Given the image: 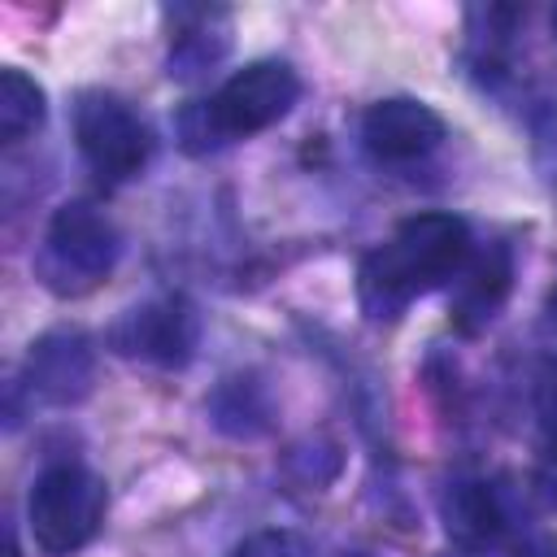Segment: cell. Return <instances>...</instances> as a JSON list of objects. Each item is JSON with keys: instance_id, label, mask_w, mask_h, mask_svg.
<instances>
[{"instance_id": "8", "label": "cell", "mask_w": 557, "mask_h": 557, "mask_svg": "<svg viewBox=\"0 0 557 557\" xmlns=\"http://www.w3.org/2000/svg\"><path fill=\"white\" fill-rule=\"evenodd\" d=\"M444 135H448L444 117L426 100H413V96H387L361 113V144L383 165L418 161V157L435 152L444 144Z\"/></svg>"}, {"instance_id": "18", "label": "cell", "mask_w": 557, "mask_h": 557, "mask_svg": "<svg viewBox=\"0 0 557 557\" xmlns=\"http://www.w3.org/2000/svg\"><path fill=\"white\" fill-rule=\"evenodd\" d=\"M444 557H461V553H444Z\"/></svg>"}, {"instance_id": "10", "label": "cell", "mask_w": 557, "mask_h": 557, "mask_svg": "<svg viewBox=\"0 0 557 557\" xmlns=\"http://www.w3.org/2000/svg\"><path fill=\"white\" fill-rule=\"evenodd\" d=\"M440 518H444V531L453 535V544L461 553H479V548L500 544V535L509 527L500 492L487 479H479V474H457V479L444 483Z\"/></svg>"}, {"instance_id": "7", "label": "cell", "mask_w": 557, "mask_h": 557, "mask_svg": "<svg viewBox=\"0 0 557 557\" xmlns=\"http://www.w3.org/2000/svg\"><path fill=\"white\" fill-rule=\"evenodd\" d=\"M96 383V348L83 331L57 326L44 331L22 361V392L39 405H78Z\"/></svg>"}, {"instance_id": "14", "label": "cell", "mask_w": 557, "mask_h": 557, "mask_svg": "<svg viewBox=\"0 0 557 557\" xmlns=\"http://www.w3.org/2000/svg\"><path fill=\"white\" fill-rule=\"evenodd\" d=\"M339 466H344L339 448H335L331 440H322V435L292 444L287 457H283V474H287L292 483H300V487H326V483H335Z\"/></svg>"}, {"instance_id": "13", "label": "cell", "mask_w": 557, "mask_h": 557, "mask_svg": "<svg viewBox=\"0 0 557 557\" xmlns=\"http://www.w3.org/2000/svg\"><path fill=\"white\" fill-rule=\"evenodd\" d=\"M44 113H48L44 87L17 65L0 70V135H4V144H17L30 131H39Z\"/></svg>"}, {"instance_id": "4", "label": "cell", "mask_w": 557, "mask_h": 557, "mask_svg": "<svg viewBox=\"0 0 557 557\" xmlns=\"http://www.w3.org/2000/svg\"><path fill=\"white\" fill-rule=\"evenodd\" d=\"M104 505H109V492L96 470H87L83 461H52L48 470H39L26 500L35 548L44 557L78 553L83 544L96 540L104 522Z\"/></svg>"}, {"instance_id": "3", "label": "cell", "mask_w": 557, "mask_h": 557, "mask_svg": "<svg viewBox=\"0 0 557 557\" xmlns=\"http://www.w3.org/2000/svg\"><path fill=\"white\" fill-rule=\"evenodd\" d=\"M117 252H122V239H117L113 218L96 209L91 200H70L52 213L44 231L35 274L57 296H83L100 278H109Z\"/></svg>"}, {"instance_id": "6", "label": "cell", "mask_w": 557, "mask_h": 557, "mask_svg": "<svg viewBox=\"0 0 557 557\" xmlns=\"http://www.w3.org/2000/svg\"><path fill=\"white\" fill-rule=\"evenodd\" d=\"M196 344H200V313L187 296H152L126 309L109 326V348L117 357L157 370H183L196 357Z\"/></svg>"}, {"instance_id": "1", "label": "cell", "mask_w": 557, "mask_h": 557, "mask_svg": "<svg viewBox=\"0 0 557 557\" xmlns=\"http://www.w3.org/2000/svg\"><path fill=\"white\" fill-rule=\"evenodd\" d=\"M474 239L466 218L457 213H413L405 218L379 248L361 257L357 300L370 322L400 318L418 296L461 274Z\"/></svg>"}, {"instance_id": "16", "label": "cell", "mask_w": 557, "mask_h": 557, "mask_svg": "<svg viewBox=\"0 0 557 557\" xmlns=\"http://www.w3.org/2000/svg\"><path fill=\"white\" fill-rule=\"evenodd\" d=\"M513 557H557V540H548V535H527V540H518V548H513Z\"/></svg>"}, {"instance_id": "5", "label": "cell", "mask_w": 557, "mask_h": 557, "mask_svg": "<svg viewBox=\"0 0 557 557\" xmlns=\"http://www.w3.org/2000/svg\"><path fill=\"white\" fill-rule=\"evenodd\" d=\"M74 139L91 174L104 183L135 178L152 157V126L131 100L113 91H83L74 100Z\"/></svg>"}, {"instance_id": "17", "label": "cell", "mask_w": 557, "mask_h": 557, "mask_svg": "<svg viewBox=\"0 0 557 557\" xmlns=\"http://www.w3.org/2000/svg\"><path fill=\"white\" fill-rule=\"evenodd\" d=\"M553 35H557V9H553Z\"/></svg>"}, {"instance_id": "2", "label": "cell", "mask_w": 557, "mask_h": 557, "mask_svg": "<svg viewBox=\"0 0 557 557\" xmlns=\"http://www.w3.org/2000/svg\"><path fill=\"white\" fill-rule=\"evenodd\" d=\"M300 100V74L287 61H252L235 70L205 104L183 113V144L205 152L226 139H248L270 131Z\"/></svg>"}, {"instance_id": "15", "label": "cell", "mask_w": 557, "mask_h": 557, "mask_svg": "<svg viewBox=\"0 0 557 557\" xmlns=\"http://www.w3.org/2000/svg\"><path fill=\"white\" fill-rule=\"evenodd\" d=\"M231 557H313L309 540L296 535V531H283V527H265V531H252L235 544Z\"/></svg>"}, {"instance_id": "11", "label": "cell", "mask_w": 557, "mask_h": 557, "mask_svg": "<svg viewBox=\"0 0 557 557\" xmlns=\"http://www.w3.org/2000/svg\"><path fill=\"white\" fill-rule=\"evenodd\" d=\"M165 17L174 22V35H170V74L174 78L205 74L231 48V13L226 9H213V4L209 9L205 4L187 9V4H178Z\"/></svg>"}, {"instance_id": "12", "label": "cell", "mask_w": 557, "mask_h": 557, "mask_svg": "<svg viewBox=\"0 0 557 557\" xmlns=\"http://www.w3.org/2000/svg\"><path fill=\"white\" fill-rule=\"evenodd\" d=\"M209 418L231 440H257L274 426V396L257 374H231L213 387Z\"/></svg>"}, {"instance_id": "9", "label": "cell", "mask_w": 557, "mask_h": 557, "mask_svg": "<svg viewBox=\"0 0 557 557\" xmlns=\"http://www.w3.org/2000/svg\"><path fill=\"white\" fill-rule=\"evenodd\" d=\"M513 287V252L509 244H487L483 252H470V261L457 274L453 287V322L466 335H479L492 326V318L505 309Z\"/></svg>"}]
</instances>
